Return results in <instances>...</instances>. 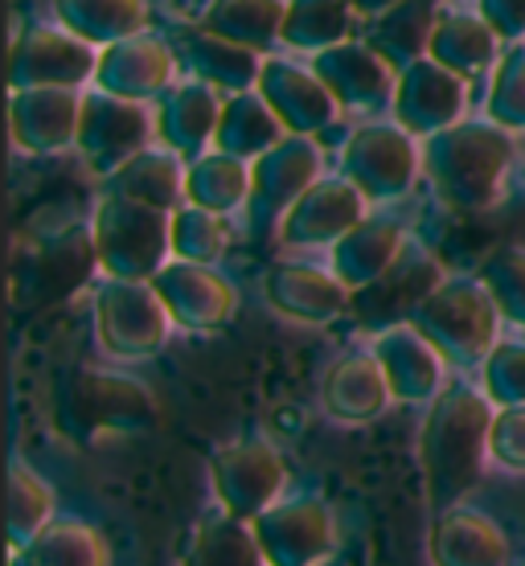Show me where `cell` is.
I'll return each mask as SVG.
<instances>
[{
  "label": "cell",
  "instance_id": "6da1fadb",
  "mask_svg": "<svg viewBox=\"0 0 525 566\" xmlns=\"http://www.w3.org/2000/svg\"><path fill=\"white\" fill-rule=\"evenodd\" d=\"M493 431V398L472 390L469 382L443 386L431 398V411L419 436V464H423L427 510L443 513L460 505L481 484Z\"/></svg>",
  "mask_w": 525,
  "mask_h": 566
},
{
  "label": "cell",
  "instance_id": "7a4b0ae2",
  "mask_svg": "<svg viewBox=\"0 0 525 566\" xmlns=\"http://www.w3.org/2000/svg\"><path fill=\"white\" fill-rule=\"evenodd\" d=\"M427 177L435 181L440 198L460 213H481L497 206L505 172L513 165L510 132L484 119V124H452V128L427 136L423 148Z\"/></svg>",
  "mask_w": 525,
  "mask_h": 566
},
{
  "label": "cell",
  "instance_id": "3957f363",
  "mask_svg": "<svg viewBox=\"0 0 525 566\" xmlns=\"http://www.w3.org/2000/svg\"><path fill=\"white\" fill-rule=\"evenodd\" d=\"M54 419L62 436H71L83 448H95L99 439L132 436L157 419V398L144 382L112 369H74L57 382Z\"/></svg>",
  "mask_w": 525,
  "mask_h": 566
},
{
  "label": "cell",
  "instance_id": "277c9868",
  "mask_svg": "<svg viewBox=\"0 0 525 566\" xmlns=\"http://www.w3.org/2000/svg\"><path fill=\"white\" fill-rule=\"evenodd\" d=\"M452 366H484V357L497 349L501 308L484 280H440L419 308L407 316Z\"/></svg>",
  "mask_w": 525,
  "mask_h": 566
},
{
  "label": "cell",
  "instance_id": "5b68a950",
  "mask_svg": "<svg viewBox=\"0 0 525 566\" xmlns=\"http://www.w3.org/2000/svg\"><path fill=\"white\" fill-rule=\"evenodd\" d=\"M91 239L107 280H157L172 255V213L107 193L95 206Z\"/></svg>",
  "mask_w": 525,
  "mask_h": 566
},
{
  "label": "cell",
  "instance_id": "8992f818",
  "mask_svg": "<svg viewBox=\"0 0 525 566\" xmlns=\"http://www.w3.org/2000/svg\"><path fill=\"white\" fill-rule=\"evenodd\" d=\"M172 316L153 280H107L95 296V333L103 354L140 361L165 349Z\"/></svg>",
  "mask_w": 525,
  "mask_h": 566
},
{
  "label": "cell",
  "instance_id": "52a82bcc",
  "mask_svg": "<svg viewBox=\"0 0 525 566\" xmlns=\"http://www.w3.org/2000/svg\"><path fill=\"white\" fill-rule=\"evenodd\" d=\"M210 484L218 505L230 517L255 522L259 513L271 510L284 493L287 464L267 439H239V443H227V448L213 452Z\"/></svg>",
  "mask_w": 525,
  "mask_h": 566
},
{
  "label": "cell",
  "instance_id": "ba28073f",
  "mask_svg": "<svg viewBox=\"0 0 525 566\" xmlns=\"http://www.w3.org/2000/svg\"><path fill=\"white\" fill-rule=\"evenodd\" d=\"M251 530H255L267 566H316L333 558V546H337L333 510L316 493L275 501L251 522Z\"/></svg>",
  "mask_w": 525,
  "mask_h": 566
},
{
  "label": "cell",
  "instance_id": "9c48e42d",
  "mask_svg": "<svg viewBox=\"0 0 525 566\" xmlns=\"http://www.w3.org/2000/svg\"><path fill=\"white\" fill-rule=\"evenodd\" d=\"M419 153L402 124H361L342 148V177L366 193L369 201H398L411 193Z\"/></svg>",
  "mask_w": 525,
  "mask_h": 566
},
{
  "label": "cell",
  "instance_id": "30bf717a",
  "mask_svg": "<svg viewBox=\"0 0 525 566\" xmlns=\"http://www.w3.org/2000/svg\"><path fill=\"white\" fill-rule=\"evenodd\" d=\"M321 181V148H316L308 136H292L287 132L284 140L267 148L251 165V198H246V210H251V227L259 234H267L271 227H280L287 218V210L296 206L313 185Z\"/></svg>",
  "mask_w": 525,
  "mask_h": 566
},
{
  "label": "cell",
  "instance_id": "8fae6325",
  "mask_svg": "<svg viewBox=\"0 0 525 566\" xmlns=\"http://www.w3.org/2000/svg\"><path fill=\"white\" fill-rule=\"evenodd\" d=\"M153 140V124L136 99L112 95V91H91L83 95V119H78V153L86 156V165L112 177L115 169H124L132 156H140Z\"/></svg>",
  "mask_w": 525,
  "mask_h": 566
},
{
  "label": "cell",
  "instance_id": "7c38bea8",
  "mask_svg": "<svg viewBox=\"0 0 525 566\" xmlns=\"http://www.w3.org/2000/svg\"><path fill=\"white\" fill-rule=\"evenodd\" d=\"M153 287L160 292L169 308L172 325L189 333H213L239 316V287L213 268V263H189V259H169L157 271Z\"/></svg>",
  "mask_w": 525,
  "mask_h": 566
},
{
  "label": "cell",
  "instance_id": "4fadbf2b",
  "mask_svg": "<svg viewBox=\"0 0 525 566\" xmlns=\"http://www.w3.org/2000/svg\"><path fill=\"white\" fill-rule=\"evenodd\" d=\"M95 66H99V54L95 45L71 33L62 25H33L17 38L13 54H9V83L13 91H25V86H78L86 78H95Z\"/></svg>",
  "mask_w": 525,
  "mask_h": 566
},
{
  "label": "cell",
  "instance_id": "5bb4252c",
  "mask_svg": "<svg viewBox=\"0 0 525 566\" xmlns=\"http://www.w3.org/2000/svg\"><path fill=\"white\" fill-rule=\"evenodd\" d=\"M395 119L411 136H435V132L452 128L464 119L469 107V78L448 71L443 62L427 54L411 62L407 71H398L395 86Z\"/></svg>",
  "mask_w": 525,
  "mask_h": 566
},
{
  "label": "cell",
  "instance_id": "9a60e30c",
  "mask_svg": "<svg viewBox=\"0 0 525 566\" xmlns=\"http://www.w3.org/2000/svg\"><path fill=\"white\" fill-rule=\"evenodd\" d=\"M313 71L345 112H382L395 103V66L369 42H337L313 57Z\"/></svg>",
  "mask_w": 525,
  "mask_h": 566
},
{
  "label": "cell",
  "instance_id": "2e32d148",
  "mask_svg": "<svg viewBox=\"0 0 525 566\" xmlns=\"http://www.w3.org/2000/svg\"><path fill=\"white\" fill-rule=\"evenodd\" d=\"M172 74H177V50H172V42H165L157 33H132L124 42H112L99 50L95 86L144 103L157 99V95H169Z\"/></svg>",
  "mask_w": 525,
  "mask_h": 566
},
{
  "label": "cell",
  "instance_id": "e0dca14e",
  "mask_svg": "<svg viewBox=\"0 0 525 566\" xmlns=\"http://www.w3.org/2000/svg\"><path fill=\"white\" fill-rule=\"evenodd\" d=\"M255 91L271 103V112L280 115V124L292 136H316L333 128L337 107H342L313 66H296L287 57H263Z\"/></svg>",
  "mask_w": 525,
  "mask_h": 566
},
{
  "label": "cell",
  "instance_id": "ac0fdd59",
  "mask_svg": "<svg viewBox=\"0 0 525 566\" xmlns=\"http://www.w3.org/2000/svg\"><path fill=\"white\" fill-rule=\"evenodd\" d=\"M366 193L349 177H321L280 222L287 247H337L366 218Z\"/></svg>",
  "mask_w": 525,
  "mask_h": 566
},
{
  "label": "cell",
  "instance_id": "d6986e66",
  "mask_svg": "<svg viewBox=\"0 0 525 566\" xmlns=\"http://www.w3.org/2000/svg\"><path fill=\"white\" fill-rule=\"evenodd\" d=\"M349 283L316 263H275L263 275V296L296 325H333L349 308Z\"/></svg>",
  "mask_w": 525,
  "mask_h": 566
},
{
  "label": "cell",
  "instance_id": "ffe728a7",
  "mask_svg": "<svg viewBox=\"0 0 525 566\" xmlns=\"http://www.w3.org/2000/svg\"><path fill=\"white\" fill-rule=\"evenodd\" d=\"M78 119H83V99L71 86H25V91H13V103H9V128L17 148L33 156L62 153L66 144H78Z\"/></svg>",
  "mask_w": 525,
  "mask_h": 566
},
{
  "label": "cell",
  "instance_id": "44dd1931",
  "mask_svg": "<svg viewBox=\"0 0 525 566\" xmlns=\"http://www.w3.org/2000/svg\"><path fill=\"white\" fill-rule=\"evenodd\" d=\"M374 354H378L386 378H390L395 402H427V398H435L443 390V366H448V357L411 321L378 328Z\"/></svg>",
  "mask_w": 525,
  "mask_h": 566
},
{
  "label": "cell",
  "instance_id": "7402d4cb",
  "mask_svg": "<svg viewBox=\"0 0 525 566\" xmlns=\"http://www.w3.org/2000/svg\"><path fill=\"white\" fill-rule=\"evenodd\" d=\"M427 554L431 566H510V534L489 513L460 501L435 513Z\"/></svg>",
  "mask_w": 525,
  "mask_h": 566
},
{
  "label": "cell",
  "instance_id": "603a6c76",
  "mask_svg": "<svg viewBox=\"0 0 525 566\" xmlns=\"http://www.w3.org/2000/svg\"><path fill=\"white\" fill-rule=\"evenodd\" d=\"M395 402L390 378H386L378 354H345L328 366L321 382V407L337 423H374Z\"/></svg>",
  "mask_w": 525,
  "mask_h": 566
},
{
  "label": "cell",
  "instance_id": "cb8c5ba5",
  "mask_svg": "<svg viewBox=\"0 0 525 566\" xmlns=\"http://www.w3.org/2000/svg\"><path fill=\"white\" fill-rule=\"evenodd\" d=\"M172 50L185 62V71H193V78L218 86V91H251L259 86V71H263V57L259 50H246L239 42H227L210 29H177L172 33Z\"/></svg>",
  "mask_w": 525,
  "mask_h": 566
},
{
  "label": "cell",
  "instance_id": "d4e9b609",
  "mask_svg": "<svg viewBox=\"0 0 525 566\" xmlns=\"http://www.w3.org/2000/svg\"><path fill=\"white\" fill-rule=\"evenodd\" d=\"M218 86L193 83L172 86L169 95H160V115H157V136L165 140V148L177 156H189L198 160L201 148L213 144V132H218V119H222V99L213 95Z\"/></svg>",
  "mask_w": 525,
  "mask_h": 566
},
{
  "label": "cell",
  "instance_id": "484cf974",
  "mask_svg": "<svg viewBox=\"0 0 525 566\" xmlns=\"http://www.w3.org/2000/svg\"><path fill=\"white\" fill-rule=\"evenodd\" d=\"M91 268H99L91 230H71V234H57L54 242L33 247L29 268L21 271V283L29 287L33 304H54V300L71 296Z\"/></svg>",
  "mask_w": 525,
  "mask_h": 566
},
{
  "label": "cell",
  "instance_id": "4316f807",
  "mask_svg": "<svg viewBox=\"0 0 525 566\" xmlns=\"http://www.w3.org/2000/svg\"><path fill=\"white\" fill-rule=\"evenodd\" d=\"M402 247H407V230L398 218H361L349 234H345L337 247H333V271L342 275L354 292L378 283L386 271L402 259Z\"/></svg>",
  "mask_w": 525,
  "mask_h": 566
},
{
  "label": "cell",
  "instance_id": "83f0119b",
  "mask_svg": "<svg viewBox=\"0 0 525 566\" xmlns=\"http://www.w3.org/2000/svg\"><path fill=\"white\" fill-rule=\"evenodd\" d=\"M435 25H440L435 0H398L386 13L369 17L366 42L374 45L395 71H407L411 62L431 54Z\"/></svg>",
  "mask_w": 525,
  "mask_h": 566
},
{
  "label": "cell",
  "instance_id": "f1b7e54d",
  "mask_svg": "<svg viewBox=\"0 0 525 566\" xmlns=\"http://www.w3.org/2000/svg\"><path fill=\"white\" fill-rule=\"evenodd\" d=\"M287 128L280 124V115L271 112V103L259 91H239L222 103V119L213 132V148L242 160H259V156L284 140Z\"/></svg>",
  "mask_w": 525,
  "mask_h": 566
},
{
  "label": "cell",
  "instance_id": "f546056e",
  "mask_svg": "<svg viewBox=\"0 0 525 566\" xmlns=\"http://www.w3.org/2000/svg\"><path fill=\"white\" fill-rule=\"evenodd\" d=\"M284 17L287 0H210L201 13V29L263 54L275 42H284Z\"/></svg>",
  "mask_w": 525,
  "mask_h": 566
},
{
  "label": "cell",
  "instance_id": "4dcf8cb0",
  "mask_svg": "<svg viewBox=\"0 0 525 566\" xmlns=\"http://www.w3.org/2000/svg\"><path fill=\"white\" fill-rule=\"evenodd\" d=\"M107 193L115 198H132L157 210H177L185 198V169L177 165V153H153L144 148L140 156H132L124 169H115L107 177Z\"/></svg>",
  "mask_w": 525,
  "mask_h": 566
},
{
  "label": "cell",
  "instance_id": "1f68e13d",
  "mask_svg": "<svg viewBox=\"0 0 525 566\" xmlns=\"http://www.w3.org/2000/svg\"><path fill=\"white\" fill-rule=\"evenodd\" d=\"M497 42H501L497 29L489 25L481 13H448L435 25L431 57L443 62L448 71L464 74V78H476V74H484L493 66Z\"/></svg>",
  "mask_w": 525,
  "mask_h": 566
},
{
  "label": "cell",
  "instance_id": "d6a6232c",
  "mask_svg": "<svg viewBox=\"0 0 525 566\" xmlns=\"http://www.w3.org/2000/svg\"><path fill=\"white\" fill-rule=\"evenodd\" d=\"M17 566H112V546L95 525L66 517L25 542L17 551Z\"/></svg>",
  "mask_w": 525,
  "mask_h": 566
},
{
  "label": "cell",
  "instance_id": "836d02e7",
  "mask_svg": "<svg viewBox=\"0 0 525 566\" xmlns=\"http://www.w3.org/2000/svg\"><path fill=\"white\" fill-rule=\"evenodd\" d=\"M251 198V165L230 153H201L185 169V201L201 210L230 213Z\"/></svg>",
  "mask_w": 525,
  "mask_h": 566
},
{
  "label": "cell",
  "instance_id": "e575fe53",
  "mask_svg": "<svg viewBox=\"0 0 525 566\" xmlns=\"http://www.w3.org/2000/svg\"><path fill=\"white\" fill-rule=\"evenodd\" d=\"M57 21L91 45L124 42L148 25V0H54Z\"/></svg>",
  "mask_w": 525,
  "mask_h": 566
},
{
  "label": "cell",
  "instance_id": "d590c367",
  "mask_svg": "<svg viewBox=\"0 0 525 566\" xmlns=\"http://www.w3.org/2000/svg\"><path fill=\"white\" fill-rule=\"evenodd\" d=\"M354 17H357L354 0H287L284 45L321 54L328 45L349 42Z\"/></svg>",
  "mask_w": 525,
  "mask_h": 566
},
{
  "label": "cell",
  "instance_id": "8d00e7d4",
  "mask_svg": "<svg viewBox=\"0 0 525 566\" xmlns=\"http://www.w3.org/2000/svg\"><path fill=\"white\" fill-rule=\"evenodd\" d=\"M185 566H267V558L259 551L251 522L222 513L198 525V534L185 551Z\"/></svg>",
  "mask_w": 525,
  "mask_h": 566
},
{
  "label": "cell",
  "instance_id": "74e56055",
  "mask_svg": "<svg viewBox=\"0 0 525 566\" xmlns=\"http://www.w3.org/2000/svg\"><path fill=\"white\" fill-rule=\"evenodd\" d=\"M50 522H54V489L25 460H13L9 468V546L21 551Z\"/></svg>",
  "mask_w": 525,
  "mask_h": 566
},
{
  "label": "cell",
  "instance_id": "f35d334b",
  "mask_svg": "<svg viewBox=\"0 0 525 566\" xmlns=\"http://www.w3.org/2000/svg\"><path fill=\"white\" fill-rule=\"evenodd\" d=\"M227 222L222 213L201 210V206H177L172 210V255L189 263H218L227 251Z\"/></svg>",
  "mask_w": 525,
  "mask_h": 566
},
{
  "label": "cell",
  "instance_id": "ab89813d",
  "mask_svg": "<svg viewBox=\"0 0 525 566\" xmlns=\"http://www.w3.org/2000/svg\"><path fill=\"white\" fill-rule=\"evenodd\" d=\"M484 112L493 124H501L505 132H525V50L513 45L510 54L497 62L493 86H489V99Z\"/></svg>",
  "mask_w": 525,
  "mask_h": 566
},
{
  "label": "cell",
  "instance_id": "60d3db41",
  "mask_svg": "<svg viewBox=\"0 0 525 566\" xmlns=\"http://www.w3.org/2000/svg\"><path fill=\"white\" fill-rule=\"evenodd\" d=\"M484 287L493 292L501 316L510 325L525 328V247H505L484 263Z\"/></svg>",
  "mask_w": 525,
  "mask_h": 566
},
{
  "label": "cell",
  "instance_id": "b9f144b4",
  "mask_svg": "<svg viewBox=\"0 0 525 566\" xmlns=\"http://www.w3.org/2000/svg\"><path fill=\"white\" fill-rule=\"evenodd\" d=\"M484 395L493 407H525V340H497L481 366Z\"/></svg>",
  "mask_w": 525,
  "mask_h": 566
},
{
  "label": "cell",
  "instance_id": "7bdbcfd3",
  "mask_svg": "<svg viewBox=\"0 0 525 566\" xmlns=\"http://www.w3.org/2000/svg\"><path fill=\"white\" fill-rule=\"evenodd\" d=\"M489 455L493 464L525 472V407H501L489 431Z\"/></svg>",
  "mask_w": 525,
  "mask_h": 566
},
{
  "label": "cell",
  "instance_id": "ee69618b",
  "mask_svg": "<svg viewBox=\"0 0 525 566\" xmlns=\"http://www.w3.org/2000/svg\"><path fill=\"white\" fill-rule=\"evenodd\" d=\"M481 17L497 29L501 42L525 38V0H481Z\"/></svg>",
  "mask_w": 525,
  "mask_h": 566
},
{
  "label": "cell",
  "instance_id": "f6af8a7d",
  "mask_svg": "<svg viewBox=\"0 0 525 566\" xmlns=\"http://www.w3.org/2000/svg\"><path fill=\"white\" fill-rule=\"evenodd\" d=\"M390 4H398V0H354V9L361 17H378V13H386Z\"/></svg>",
  "mask_w": 525,
  "mask_h": 566
},
{
  "label": "cell",
  "instance_id": "bcb514c9",
  "mask_svg": "<svg viewBox=\"0 0 525 566\" xmlns=\"http://www.w3.org/2000/svg\"><path fill=\"white\" fill-rule=\"evenodd\" d=\"M316 566H349V563H342V558H325V563H316Z\"/></svg>",
  "mask_w": 525,
  "mask_h": 566
},
{
  "label": "cell",
  "instance_id": "7dc6e473",
  "mask_svg": "<svg viewBox=\"0 0 525 566\" xmlns=\"http://www.w3.org/2000/svg\"><path fill=\"white\" fill-rule=\"evenodd\" d=\"M517 566H525V563H517Z\"/></svg>",
  "mask_w": 525,
  "mask_h": 566
}]
</instances>
